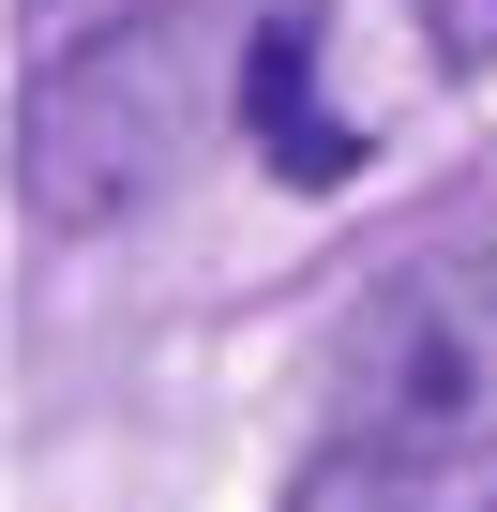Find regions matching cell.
Masks as SVG:
<instances>
[{
  "label": "cell",
  "mask_w": 497,
  "mask_h": 512,
  "mask_svg": "<svg viewBox=\"0 0 497 512\" xmlns=\"http://www.w3.org/2000/svg\"><path fill=\"white\" fill-rule=\"evenodd\" d=\"M241 76H257V16H226V0H151V16L76 31L31 76V106H16V196H31V226L91 241V226L181 196L211 166V136L241 121Z\"/></svg>",
  "instance_id": "obj_1"
},
{
  "label": "cell",
  "mask_w": 497,
  "mask_h": 512,
  "mask_svg": "<svg viewBox=\"0 0 497 512\" xmlns=\"http://www.w3.org/2000/svg\"><path fill=\"white\" fill-rule=\"evenodd\" d=\"M332 437H377L407 467L497 452V241H437L347 302L332 332Z\"/></svg>",
  "instance_id": "obj_2"
},
{
  "label": "cell",
  "mask_w": 497,
  "mask_h": 512,
  "mask_svg": "<svg viewBox=\"0 0 497 512\" xmlns=\"http://www.w3.org/2000/svg\"><path fill=\"white\" fill-rule=\"evenodd\" d=\"M241 121H257L272 181H302V196L362 181V121H332V106H317V16H257V76H241Z\"/></svg>",
  "instance_id": "obj_3"
},
{
  "label": "cell",
  "mask_w": 497,
  "mask_h": 512,
  "mask_svg": "<svg viewBox=\"0 0 497 512\" xmlns=\"http://www.w3.org/2000/svg\"><path fill=\"white\" fill-rule=\"evenodd\" d=\"M287 512H422V482H407V452H377V437H317L302 482H287Z\"/></svg>",
  "instance_id": "obj_4"
},
{
  "label": "cell",
  "mask_w": 497,
  "mask_h": 512,
  "mask_svg": "<svg viewBox=\"0 0 497 512\" xmlns=\"http://www.w3.org/2000/svg\"><path fill=\"white\" fill-rule=\"evenodd\" d=\"M422 31H437L452 76H482V61H497V0H422Z\"/></svg>",
  "instance_id": "obj_5"
}]
</instances>
